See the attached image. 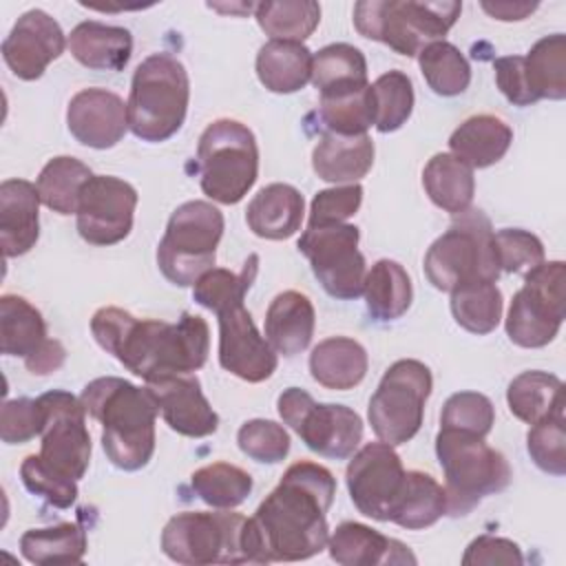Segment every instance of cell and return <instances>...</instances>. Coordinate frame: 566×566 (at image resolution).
I'll list each match as a JSON object with an SVG mask.
<instances>
[{
  "instance_id": "obj_1",
  "label": "cell",
  "mask_w": 566,
  "mask_h": 566,
  "mask_svg": "<svg viewBox=\"0 0 566 566\" xmlns=\"http://www.w3.org/2000/svg\"><path fill=\"white\" fill-rule=\"evenodd\" d=\"M334 495L336 480L329 469L310 460L290 464L250 517L259 564L301 562L318 555L329 539L325 515Z\"/></svg>"
},
{
  "instance_id": "obj_2",
  "label": "cell",
  "mask_w": 566,
  "mask_h": 566,
  "mask_svg": "<svg viewBox=\"0 0 566 566\" xmlns=\"http://www.w3.org/2000/svg\"><path fill=\"white\" fill-rule=\"evenodd\" d=\"M97 345L113 354L128 371L153 382L172 374H195L210 354V329L199 314L184 312L177 323L137 318L106 305L91 318Z\"/></svg>"
},
{
  "instance_id": "obj_3",
  "label": "cell",
  "mask_w": 566,
  "mask_h": 566,
  "mask_svg": "<svg viewBox=\"0 0 566 566\" xmlns=\"http://www.w3.org/2000/svg\"><path fill=\"white\" fill-rule=\"evenodd\" d=\"M80 400L86 413L102 424V449L113 467L139 471L153 460L159 405L148 387L104 376L91 380Z\"/></svg>"
},
{
  "instance_id": "obj_4",
  "label": "cell",
  "mask_w": 566,
  "mask_h": 566,
  "mask_svg": "<svg viewBox=\"0 0 566 566\" xmlns=\"http://www.w3.org/2000/svg\"><path fill=\"white\" fill-rule=\"evenodd\" d=\"M161 551L168 559L186 566L259 564L250 517L230 509L172 515L161 531Z\"/></svg>"
},
{
  "instance_id": "obj_5",
  "label": "cell",
  "mask_w": 566,
  "mask_h": 566,
  "mask_svg": "<svg viewBox=\"0 0 566 566\" xmlns=\"http://www.w3.org/2000/svg\"><path fill=\"white\" fill-rule=\"evenodd\" d=\"M188 102L186 66L170 53H153L137 64L130 80L128 128L142 142H166L184 126Z\"/></svg>"
},
{
  "instance_id": "obj_6",
  "label": "cell",
  "mask_w": 566,
  "mask_h": 566,
  "mask_svg": "<svg viewBox=\"0 0 566 566\" xmlns=\"http://www.w3.org/2000/svg\"><path fill=\"white\" fill-rule=\"evenodd\" d=\"M436 455L444 473L447 513L469 515L484 497L504 491L511 484V464L482 436L440 429L436 436Z\"/></svg>"
},
{
  "instance_id": "obj_7",
  "label": "cell",
  "mask_w": 566,
  "mask_h": 566,
  "mask_svg": "<svg viewBox=\"0 0 566 566\" xmlns=\"http://www.w3.org/2000/svg\"><path fill=\"white\" fill-rule=\"evenodd\" d=\"M460 11L462 4L453 0H360L354 4V27L363 38L416 57L431 42L444 40Z\"/></svg>"
},
{
  "instance_id": "obj_8",
  "label": "cell",
  "mask_w": 566,
  "mask_h": 566,
  "mask_svg": "<svg viewBox=\"0 0 566 566\" xmlns=\"http://www.w3.org/2000/svg\"><path fill=\"white\" fill-rule=\"evenodd\" d=\"M199 186L217 203H239L256 184L259 146L254 133L230 117L206 126L197 144Z\"/></svg>"
},
{
  "instance_id": "obj_9",
  "label": "cell",
  "mask_w": 566,
  "mask_h": 566,
  "mask_svg": "<svg viewBox=\"0 0 566 566\" xmlns=\"http://www.w3.org/2000/svg\"><path fill=\"white\" fill-rule=\"evenodd\" d=\"M493 226L482 210L467 208L453 214L424 254V276L440 292H451L471 281H497L500 265L493 250Z\"/></svg>"
},
{
  "instance_id": "obj_10",
  "label": "cell",
  "mask_w": 566,
  "mask_h": 566,
  "mask_svg": "<svg viewBox=\"0 0 566 566\" xmlns=\"http://www.w3.org/2000/svg\"><path fill=\"white\" fill-rule=\"evenodd\" d=\"M223 214L210 201H186L168 219L157 245V265L177 287L195 285L214 268L217 245L223 237Z\"/></svg>"
},
{
  "instance_id": "obj_11",
  "label": "cell",
  "mask_w": 566,
  "mask_h": 566,
  "mask_svg": "<svg viewBox=\"0 0 566 566\" xmlns=\"http://www.w3.org/2000/svg\"><path fill=\"white\" fill-rule=\"evenodd\" d=\"M431 389L433 376L424 363L400 358L389 365L367 407V420L376 438L391 447L409 442L422 427Z\"/></svg>"
},
{
  "instance_id": "obj_12",
  "label": "cell",
  "mask_w": 566,
  "mask_h": 566,
  "mask_svg": "<svg viewBox=\"0 0 566 566\" xmlns=\"http://www.w3.org/2000/svg\"><path fill=\"white\" fill-rule=\"evenodd\" d=\"M564 281V261H542L524 274V285L513 294L504 323L511 343L537 349L555 340L566 316Z\"/></svg>"
},
{
  "instance_id": "obj_13",
  "label": "cell",
  "mask_w": 566,
  "mask_h": 566,
  "mask_svg": "<svg viewBox=\"0 0 566 566\" xmlns=\"http://www.w3.org/2000/svg\"><path fill=\"white\" fill-rule=\"evenodd\" d=\"M276 409L305 447L323 458L347 460L363 440V418L352 407L316 402L305 389L287 387L279 396Z\"/></svg>"
},
{
  "instance_id": "obj_14",
  "label": "cell",
  "mask_w": 566,
  "mask_h": 566,
  "mask_svg": "<svg viewBox=\"0 0 566 566\" xmlns=\"http://www.w3.org/2000/svg\"><path fill=\"white\" fill-rule=\"evenodd\" d=\"M358 241L360 230L354 223H336L307 228L296 243L323 290L334 298L352 301L363 294L367 263Z\"/></svg>"
},
{
  "instance_id": "obj_15",
  "label": "cell",
  "mask_w": 566,
  "mask_h": 566,
  "mask_svg": "<svg viewBox=\"0 0 566 566\" xmlns=\"http://www.w3.org/2000/svg\"><path fill=\"white\" fill-rule=\"evenodd\" d=\"M38 398L44 409L40 458L73 480L84 478L91 462V433L82 400L64 389H53Z\"/></svg>"
},
{
  "instance_id": "obj_16",
  "label": "cell",
  "mask_w": 566,
  "mask_h": 566,
  "mask_svg": "<svg viewBox=\"0 0 566 566\" xmlns=\"http://www.w3.org/2000/svg\"><path fill=\"white\" fill-rule=\"evenodd\" d=\"M405 478L407 471L400 455L382 440L367 442L363 449L354 451L345 471L354 506L358 513L376 522H389V515L402 493Z\"/></svg>"
},
{
  "instance_id": "obj_17",
  "label": "cell",
  "mask_w": 566,
  "mask_h": 566,
  "mask_svg": "<svg viewBox=\"0 0 566 566\" xmlns=\"http://www.w3.org/2000/svg\"><path fill=\"white\" fill-rule=\"evenodd\" d=\"M137 190L113 175H93L77 203V232L91 245H115L133 230Z\"/></svg>"
},
{
  "instance_id": "obj_18",
  "label": "cell",
  "mask_w": 566,
  "mask_h": 566,
  "mask_svg": "<svg viewBox=\"0 0 566 566\" xmlns=\"http://www.w3.org/2000/svg\"><path fill=\"white\" fill-rule=\"evenodd\" d=\"M219 321V365L245 382L268 380L279 365V354L256 329L245 305H234L217 314Z\"/></svg>"
},
{
  "instance_id": "obj_19",
  "label": "cell",
  "mask_w": 566,
  "mask_h": 566,
  "mask_svg": "<svg viewBox=\"0 0 566 566\" xmlns=\"http://www.w3.org/2000/svg\"><path fill=\"white\" fill-rule=\"evenodd\" d=\"M66 44V35L57 20L42 9H31L18 18L4 38L2 57L18 80L33 82L64 53Z\"/></svg>"
},
{
  "instance_id": "obj_20",
  "label": "cell",
  "mask_w": 566,
  "mask_h": 566,
  "mask_svg": "<svg viewBox=\"0 0 566 566\" xmlns=\"http://www.w3.org/2000/svg\"><path fill=\"white\" fill-rule=\"evenodd\" d=\"M66 126L82 146L106 150L126 135L128 106L108 88H82L69 102Z\"/></svg>"
},
{
  "instance_id": "obj_21",
  "label": "cell",
  "mask_w": 566,
  "mask_h": 566,
  "mask_svg": "<svg viewBox=\"0 0 566 566\" xmlns=\"http://www.w3.org/2000/svg\"><path fill=\"white\" fill-rule=\"evenodd\" d=\"M166 424L186 438H206L219 429V416L201 391L195 374H172L146 382Z\"/></svg>"
},
{
  "instance_id": "obj_22",
  "label": "cell",
  "mask_w": 566,
  "mask_h": 566,
  "mask_svg": "<svg viewBox=\"0 0 566 566\" xmlns=\"http://www.w3.org/2000/svg\"><path fill=\"white\" fill-rule=\"evenodd\" d=\"M40 237V192L27 179L0 184V245L4 259L27 254Z\"/></svg>"
},
{
  "instance_id": "obj_23",
  "label": "cell",
  "mask_w": 566,
  "mask_h": 566,
  "mask_svg": "<svg viewBox=\"0 0 566 566\" xmlns=\"http://www.w3.org/2000/svg\"><path fill=\"white\" fill-rule=\"evenodd\" d=\"M329 557L340 566L416 564V555L400 539L387 537L360 522H343L327 539Z\"/></svg>"
},
{
  "instance_id": "obj_24",
  "label": "cell",
  "mask_w": 566,
  "mask_h": 566,
  "mask_svg": "<svg viewBox=\"0 0 566 566\" xmlns=\"http://www.w3.org/2000/svg\"><path fill=\"white\" fill-rule=\"evenodd\" d=\"M316 327V312L307 294L285 290L276 294L265 312V338L281 356H296L307 349Z\"/></svg>"
},
{
  "instance_id": "obj_25",
  "label": "cell",
  "mask_w": 566,
  "mask_h": 566,
  "mask_svg": "<svg viewBox=\"0 0 566 566\" xmlns=\"http://www.w3.org/2000/svg\"><path fill=\"white\" fill-rule=\"evenodd\" d=\"M305 217V199L290 184H268L248 203V228L268 241L290 239L301 230Z\"/></svg>"
},
{
  "instance_id": "obj_26",
  "label": "cell",
  "mask_w": 566,
  "mask_h": 566,
  "mask_svg": "<svg viewBox=\"0 0 566 566\" xmlns=\"http://www.w3.org/2000/svg\"><path fill=\"white\" fill-rule=\"evenodd\" d=\"M374 142L369 135H321L312 150V168L329 184H358L374 166Z\"/></svg>"
},
{
  "instance_id": "obj_27",
  "label": "cell",
  "mask_w": 566,
  "mask_h": 566,
  "mask_svg": "<svg viewBox=\"0 0 566 566\" xmlns=\"http://www.w3.org/2000/svg\"><path fill=\"white\" fill-rule=\"evenodd\" d=\"M69 51L86 69L117 73L133 55V35L124 27L86 20L71 31Z\"/></svg>"
},
{
  "instance_id": "obj_28",
  "label": "cell",
  "mask_w": 566,
  "mask_h": 566,
  "mask_svg": "<svg viewBox=\"0 0 566 566\" xmlns=\"http://www.w3.org/2000/svg\"><path fill=\"white\" fill-rule=\"evenodd\" d=\"M513 144L511 126L497 115H473L464 119L449 137L451 155L469 168H489L497 164Z\"/></svg>"
},
{
  "instance_id": "obj_29",
  "label": "cell",
  "mask_w": 566,
  "mask_h": 566,
  "mask_svg": "<svg viewBox=\"0 0 566 566\" xmlns=\"http://www.w3.org/2000/svg\"><path fill=\"white\" fill-rule=\"evenodd\" d=\"M369 367L365 347L349 336H329L310 354L312 378L334 391H347L363 382Z\"/></svg>"
},
{
  "instance_id": "obj_30",
  "label": "cell",
  "mask_w": 566,
  "mask_h": 566,
  "mask_svg": "<svg viewBox=\"0 0 566 566\" xmlns=\"http://www.w3.org/2000/svg\"><path fill=\"white\" fill-rule=\"evenodd\" d=\"M312 55L303 42L270 40L256 53V77L272 93H296L312 80Z\"/></svg>"
},
{
  "instance_id": "obj_31",
  "label": "cell",
  "mask_w": 566,
  "mask_h": 566,
  "mask_svg": "<svg viewBox=\"0 0 566 566\" xmlns=\"http://www.w3.org/2000/svg\"><path fill=\"white\" fill-rule=\"evenodd\" d=\"M321 97H334L367 86V60L363 51L347 42L318 49L312 55V80Z\"/></svg>"
},
{
  "instance_id": "obj_32",
  "label": "cell",
  "mask_w": 566,
  "mask_h": 566,
  "mask_svg": "<svg viewBox=\"0 0 566 566\" xmlns=\"http://www.w3.org/2000/svg\"><path fill=\"white\" fill-rule=\"evenodd\" d=\"M422 186L433 206L444 212L460 214L471 208L475 195L473 168L451 153H438L422 170Z\"/></svg>"
},
{
  "instance_id": "obj_33",
  "label": "cell",
  "mask_w": 566,
  "mask_h": 566,
  "mask_svg": "<svg viewBox=\"0 0 566 566\" xmlns=\"http://www.w3.org/2000/svg\"><path fill=\"white\" fill-rule=\"evenodd\" d=\"M363 296L371 318L380 323L396 321L411 305V298H413L411 279L398 261L380 259L365 274Z\"/></svg>"
},
{
  "instance_id": "obj_34",
  "label": "cell",
  "mask_w": 566,
  "mask_h": 566,
  "mask_svg": "<svg viewBox=\"0 0 566 566\" xmlns=\"http://www.w3.org/2000/svg\"><path fill=\"white\" fill-rule=\"evenodd\" d=\"M506 402L509 411L517 420L535 424L542 418L564 409V382L548 371H522L509 382Z\"/></svg>"
},
{
  "instance_id": "obj_35",
  "label": "cell",
  "mask_w": 566,
  "mask_h": 566,
  "mask_svg": "<svg viewBox=\"0 0 566 566\" xmlns=\"http://www.w3.org/2000/svg\"><path fill=\"white\" fill-rule=\"evenodd\" d=\"M46 323L35 305L24 296L2 294L0 296V349L4 356H33L44 343Z\"/></svg>"
},
{
  "instance_id": "obj_36",
  "label": "cell",
  "mask_w": 566,
  "mask_h": 566,
  "mask_svg": "<svg viewBox=\"0 0 566 566\" xmlns=\"http://www.w3.org/2000/svg\"><path fill=\"white\" fill-rule=\"evenodd\" d=\"M447 513L444 486L424 471H407L402 493L389 515V522L420 531L433 526Z\"/></svg>"
},
{
  "instance_id": "obj_37",
  "label": "cell",
  "mask_w": 566,
  "mask_h": 566,
  "mask_svg": "<svg viewBox=\"0 0 566 566\" xmlns=\"http://www.w3.org/2000/svg\"><path fill=\"white\" fill-rule=\"evenodd\" d=\"M312 117L316 119V128L323 135H367V130L376 122L371 84L352 93L321 97L318 108L312 113Z\"/></svg>"
},
{
  "instance_id": "obj_38",
  "label": "cell",
  "mask_w": 566,
  "mask_h": 566,
  "mask_svg": "<svg viewBox=\"0 0 566 566\" xmlns=\"http://www.w3.org/2000/svg\"><path fill=\"white\" fill-rule=\"evenodd\" d=\"M86 531L77 522H60L46 528H29L20 537V553L38 566L80 564L86 553Z\"/></svg>"
},
{
  "instance_id": "obj_39",
  "label": "cell",
  "mask_w": 566,
  "mask_h": 566,
  "mask_svg": "<svg viewBox=\"0 0 566 566\" xmlns=\"http://www.w3.org/2000/svg\"><path fill=\"white\" fill-rule=\"evenodd\" d=\"M91 177L93 172L84 161L69 155L53 157L44 164L35 181L40 201L57 214H75L80 192Z\"/></svg>"
},
{
  "instance_id": "obj_40",
  "label": "cell",
  "mask_w": 566,
  "mask_h": 566,
  "mask_svg": "<svg viewBox=\"0 0 566 566\" xmlns=\"http://www.w3.org/2000/svg\"><path fill=\"white\" fill-rule=\"evenodd\" d=\"M254 18L270 40L303 42L321 22V4L314 0H265L254 4Z\"/></svg>"
},
{
  "instance_id": "obj_41",
  "label": "cell",
  "mask_w": 566,
  "mask_h": 566,
  "mask_svg": "<svg viewBox=\"0 0 566 566\" xmlns=\"http://www.w3.org/2000/svg\"><path fill=\"white\" fill-rule=\"evenodd\" d=\"M524 69L535 99L566 97V35L553 33L537 40L524 55Z\"/></svg>"
},
{
  "instance_id": "obj_42",
  "label": "cell",
  "mask_w": 566,
  "mask_h": 566,
  "mask_svg": "<svg viewBox=\"0 0 566 566\" xmlns=\"http://www.w3.org/2000/svg\"><path fill=\"white\" fill-rule=\"evenodd\" d=\"M502 307L504 301L495 281H471L451 290V314L471 334H491L502 321Z\"/></svg>"
},
{
  "instance_id": "obj_43",
  "label": "cell",
  "mask_w": 566,
  "mask_h": 566,
  "mask_svg": "<svg viewBox=\"0 0 566 566\" xmlns=\"http://www.w3.org/2000/svg\"><path fill=\"white\" fill-rule=\"evenodd\" d=\"M420 73L427 86L442 97H455L471 84V66L458 46L447 40L431 42L418 53Z\"/></svg>"
},
{
  "instance_id": "obj_44",
  "label": "cell",
  "mask_w": 566,
  "mask_h": 566,
  "mask_svg": "<svg viewBox=\"0 0 566 566\" xmlns=\"http://www.w3.org/2000/svg\"><path fill=\"white\" fill-rule=\"evenodd\" d=\"M195 495L212 509H234L252 493V475L230 462H212L190 475Z\"/></svg>"
},
{
  "instance_id": "obj_45",
  "label": "cell",
  "mask_w": 566,
  "mask_h": 566,
  "mask_svg": "<svg viewBox=\"0 0 566 566\" xmlns=\"http://www.w3.org/2000/svg\"><path fill=\"white\" fill-rule=\"evenodd\" d=\"M259 270V256L250 254L243 263L241 272H230L226 268H212L208 270L195 285H192V298L201 307L221 314L228 307L243 305L248 290L252 287Z\"/></svg>"
},
{
  "instance_id": "obj_46",
  "label": "cell",
  "mask_w": 566,
  "mask_h": 566,
  "mask_svg": "<svg viewBox=\"0 0 566 566\" xmlns=\"http://www.w3.org/2000/svg\"><path fill=\"white\" fill-rule=\"evenodd\" d=\"M374 104H376V122L374 126L380 133H394L407 124L413 111V84L402 71H387L376 77L371 84Z\"/></svg>"
},
{
  "instance_id": "obj_47",
  "label": "cell",
  "mask_w": 566,
  "mask_h": 566,
  "mask_svg": "<svg viewBox=\"0 0 566 566\" xmlns=\"http://www.w3.org/2000/svg\"><path fill=\"white\" fill-rule=\"evenodd\" d=\"M526 449L531 460L548 475L562 478L566 473V424L564 409L531 424L526 433Z\"/></svg>"
},
{
  "instance_id": "obj_48",
  "label": "cell",
  "mask_w": 566,
  "mask_h": 566,
  "mask_svg": "<svg viewBox=\"0 0 566 566\" xmlns=\"http://www.w3.org/2000/svg\"><path fill=\"white\" fill-rule=\"evenodd\" d=\"M20 480L24 489L55 509H69L77 500V480L49 467L40 453H31L20 464Z\"/></svg>"
},
{
  "instance_id": "obj_49",
  "label": "cell",
  "mask_w": 566,
  "mask_h": 566,
  "mask_svg": "<svg viewBox=\"0 0 566 566\" xmlns=\"http://www.w3.org/2000/svg\"><path fill=\"white\" fill-rule=\"evenodd\" d=\"M495 424L493 402L478 391H458L447 398L440 413V429H458L486 438Z\"/></svg>"
},
{
  "instance_id": "obj_50",
  "label": "cell",
  "mask_w": 566,
  "mask_h": 566,
  "mask_svg": "<svg viewBox=\"0 0 566 566\" xmlns=\"http://www.w3.org/2000/svg\"><path fill=\"white\" fill-rule=\"evenodd\" d=\"M237 444L254 462L279 464L290 453V433L274 420L254 418L239 427Z\"/></svg>"
},
{
  "instance_id": "obj_51",
  "label": "cell",
  "mask_w": 566,
  "mask_h": 566,
  "mask_svg": "<svg viewBox=\"0 0 566 566\" xmlns=\"http://www.w3.org/2000/svg\"><path fill=\"white\" fill-rule=\"evenodd\" d=\"M493 250L500 272L526 274L544 261V243L522 228H502L493 232Z\"/></svg>"
},
{
  "instance_id": "obj_52",
  "label": "cell",
  "mask_w": 566,
  "mask_h": 566,
  "mask_svg": "<svg viewBox=\"0 0 566 566\" xmlns=\"http://www.w3.org/2000/svg\"><path fill=\"white\" fill-rule=\"evenodd\" d=\"M360 203H363V186L360 184H345V186L318 190L310 206L307 228L345 223L349 217H354L358 212Z\"/></svg>"
},
{
  "instance_id": "obj_53",
  "label": "cell",
  "mask_w": 566,
  "mask_h": 566,
  "mask_svg": "<svg viewBox=\"0 0 566 566\" xmlns=\"http://www.w3.org/2000/svg\"><path fill=\"white\" fill-rule=\"evenodd\" d=\"M44 409L40 398H13L0 409V438L7 444H24L42 433Z\"/></svg>"
},
{
  "instance_id": "obj_54",
  "label": "cell",
  "mask_w": 566,
  "mask_h": 566,
  "mask_svg": "<svg viewBox=\"0 0 566 566\" xmlns=\"http://www.w3.org/2000/svg\"><path fill=\"white\" fill-rule=\"evenodd\" d=\"M495 71V84L502 91V95L515 104V106H531L535 104V95L531 91L526 69H524V55H504L493 62Z\"/></svg>"
},
{
  "instance_id": "obj_55",
  "label": "cell",
  "mask_w": 566,
  "mask_h": 566,
  "mask_svg": "<svg viewBox=\"0 0 566 566\" xmlns=\"http://www.w3.org/2000/svg\"><path fill=\"white\" fill-rule=\"evenodd\" d=\"M462 564L464 566H482V564L520 566V564H524V555L513 539L495 537V535H480L467 546V551L462 555Z\"/></svg>"
},
{
  "instance_id": "obj_56",
  "label": "cell",
  "mask_w": 566,
  "mask_h": 566,
  "mask_svg": "<svg viewBox=\"0 0 566 566\" xmlns=\"http://www.w3.org/2000/svg\"><path fill=\"white\" fill-rule=\"evenodd\" d=\"M66 360V349L60 340L55 338H49L33 356L24 358V365L31 374H38V376H46V374H53L55 369H60Z\"/></svg>"
},
{
  "instance_id": "obj_57",
  "label": "cell",
  "mask_w": 566,
  "mask_h": 566,
  "mask_svg": "<svg viewBox=\"0 0 566 566\" xmlns=\"http://www.w3.org/2000/svg\"><path fill=\"white\" fill-rule=\"evenodd\" d=\"M491 18L502 20V22H513V20H524L528 18L539 4L537 2H482L480 4Z\"/></svg>"
}]
</instances>
